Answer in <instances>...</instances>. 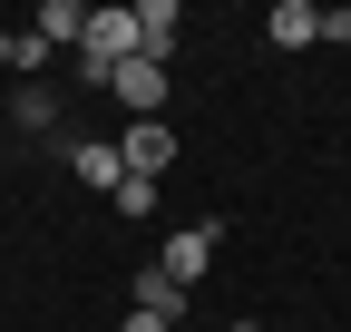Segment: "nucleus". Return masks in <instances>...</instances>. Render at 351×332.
Returning a JSON list of instances; mask_svg holds the SVG:
<instances>
[{"label":"nucleus","instance_id":"1","mask_svg":"<svg viewBox=\"0 0 351 332\" xmlns=\"http://www.w3.org/2000/svg\"><path fill=\"white\" fill-rule=\"evenodd\" d=\"M137 59V10H88V39H78V69L88 88H108V78Z\"/></svg>","mask_w":351,"mask_h":332},{"label":"nucleus","instance_id":"9","mask_svg":"<svg viewBox=\"0 0 351 332\" xmlns=\"http://www.w3.org/2000/svg\"><path fill=\"white\" fill-rule=\"evenodd\" d=\"M39 39H49V49H78L88 39V0H39V20H29Z\"/></svg>","mask_w":351,"mask_h":332},{"label":"nucleus","instance_id":"11","mask_svg":"<svg viewBox=\"0 0 351 332\" xmlns=\"http://www.w3.org/2000/svg\"><path fill=\"white\" fill-rule=\"evenodd\" d=\"M0 69H10V78H20V29H0Z\"/></svg>","mask_w":351,"mask_h":332},{"label":"nucleus","instance_id":"4","mask_svg":"<svg viewBox=\"0 0 351 332\" xmlns=\"http://www.w3.org/2000/svg\"><path fill=\"white\" fill-rule=\"evenodd\" d=\"M127 313H156V322H186V283H176L166 264H137V274H127Z\"/></svg>","mask_w":351,"mask_h":332},{"label":"nucleus","instance_id":"6","mask_svg":"<svg viewBox=\"0 0 351 332\" xmlns=\"http://www.w3.org/2000/svg\"><path fill=\"white\" fill-rule=\"evenodd\" d=\"M176 29H186V10H176V0H137V59H176Z\"/></svg>","mask_w":351,"mask_h":332},{"label":"nucleus","instance_id":"8","mask_svg":"<svg viewBox=\"0 0 351 332\" xmlns=\"http://www.w3.org/2000/svg\"><path fill=\"white\" fill-rule=\"evenodd\" d=\"M69 166H78L88 186H108V195L127 186V156H117V137H78V147H69Z\"/></svg>","mask_w":351,"mask_h":332},{"label":"nucleus","instance_id":"5","mask_svg":"<svg viewBox=\"0 0 351 332\" xmlns=\"http://www.w3.org/2000/svg\"><path fill=\"white\" fill-rule=\"evenodd\" d=\"M263 39H274V49H313L322 39V0H274V10H263Z\"/></svg>","mask_w":351,"mask_h":332},{"label":"nucleus","instance_id":"2","mask_svg":"<svg viewBox=\"0 0 351 332\" xmlns=\"http://www.w3.org/2000/svg\"><path fill=\"white\" fill-rule=\"evenodd\" d=\"M215 244H225V225L205 215V225H186V235H176L166 254H156V264H166V274H176V283H186V294H195V283L215 274Z\"/></svg>","mask_w":351,"mask_h":332},{"label":"nucleus","instance_id":"10","mask_svg":"<svg viewBox=\"0 0 351 332\" xmlns=\"http://www.w3.org/2000/svg\"><path fill=\"white\" fill-rule=\"evenodd\" d=\"M10 117H20L29 137H49V128H59V98L39 88V78H20V88H10Z\"/></svg>","mask_w":351,"mask_h":332},{"label":"nucleus","instance_id":"3","mask_svg":"<svg viewBox=\"0 0 351 332\" xmlns=\"http://www.w3.org/2000/svg\"><path fill=\"white\" fill-rule=\"evenodd\" d=\"M117 156H127V176H166V166H176V128H166V117H137V128H127L117 137Z\"/></svg>","mask_w":351,"mask_h":332},{"label":"nucleus","instance_id":"7","mask_svg":"<svg viewBox=\"0 0 351 332\" xmlns=\"http://www.w3.org/2000/svg\"><path fill=\"white\" fill-rule=\"evenodd\" d=\"M108 88H117L127 108H137V117H156V108H166V69H156V59H127V69L108 78Z\"/></svg>","mask_w":351,"mask_h":332},{"label":"nucleus","instance_id":"12","mask_svg":"<svg viewBox=\"0 0 351 332\" xmlns=\"http://www.w3.org/2000/svg\"><path fill=\"white\" fill-rule=\"evenodd\" d=\"M117 332H176V322H156V313H127V322H117Z\"/></svg>","mask_w":351,"mask_h":332}]
</instances>
